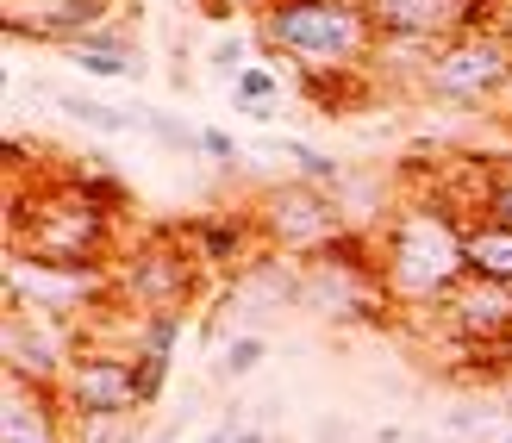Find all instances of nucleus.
<instances>
[{"label":"nucleus","mask_w":512,"mask_h":443,"mask_svg":"<svg viewBox=\"0 0 512 443\" xmlns=\"http://www.w3.org/2000/svg\"><path fill=\"white\" fill-rule=\"evenodd\" d=\"M0 443H69V406L57 387L0 369Z\"/></svg>","instance_id":"nucleus-10"},{"label":"nucleus","mask_w":512,"mask_h":443,"mask_svg":"<svg viewBox=\"0 0 512 443\" xmlns=\"http://www.w3.org/2000/svg\"><path fill=\"white\" fill-rule=\"evenodd\" d=\"M163 381H169V362H163V356H138V400H144V406L163 394Z\"/></svg>","instance_id":"nucleus-21"},{"label":"nucleus","mask_w":512,"mask_h":443,"mask_svg":"<svg viewBox=\"0 0 512 443\" xmlns=\"http://www.w3.org/2000/svg\"><path fill=\"white\" fill-rule=\"evenodd\" d=\"M57 107L75 119V125H88V132H100V138H125V132H138L144 119H132V113H119V107H107V100H88V94H75V88H44Z\"/></svg>","instance_id":"nucleus-16"},{"label":"nucleus","mask_w":512,"mask_h":443,"mask_svg":"<svg viewBox=\"0 0 512 443\" xmlns=\"http://www.w3.org/2000/svg\"><path fill=\"white\" fill-rule=\"evenodd\" d=\"M506 169H512V156H506Z\"/></svg>","instance_id":"nucleus-25"},{"label":"nucleus","mask_w":512,"mask_h":443,"mask_svg":"<svg viewBox=\"0 0 512 443\" xmlns=\"http://www.w3.org/2000/svg\"><path fill=\"white\" fill-rule=\"evenodd\" d=\"M13 38H38V44H82L100 32L113 13V0H0Z\"/></svg>","instance_id":"nucleus-12"},{"label":"nucleus","mask_w":512,"mask_h":443,"mask_svg":"<svg viewBox=\"0 0 512 443\" xmlns=\"http://www.w3.org/2000/svg\"><path fill=\"white\" fill-rule=\"evenodd\" d=\"M263 356H269V337H263V331H238L232 344H225L219 369H225V375L238 381V375H250V369H256V362H263Z\"/></svg>","instance_id":"nucleus-20"},{"label":"nucleus","mask_w":512,"mask_h":443,"mask_svg":"<svg viewBox=\"0 0 512 443\" xmlns=\"http://www.w3.org/2000/svg\"><path fill=\"white\" fill-rule=\"evenodd\" d=\"M7 250L13 263H38L50 275H94L113 256V206H100L75 175L38 181L32 194L7 181Z\"/></svg>","instance_id":"nucleus-1"},{"label":"nucleus","mask_w":512,"mask_h":443,"mask_svg":"<svg viewBox=\"0 0 512 443\" xmlns=\"http://www.w3.org/2000/svg\"><path fill=\"white\" fill-rule=\"evenodd\" d=\"M182 431H188V412H182V419H169V425H163L157 437H150V443H175V437H182Z\"/></svg>","instance_id":"nucleus-24"},{"label":"nucleus","mask_w":512,"mask_h":443,"mask_svg":"<svg viewBox=\"0 0 512 443\" xmlns=\"http://www.w3.org/2000/svg\"><path fill=\"white\" fill-rule=\"evenodd\" d=\"M194 263L188 244H144L138 256H125V294H132L144 312H182L194 294Z\"/></svg>","instance_id":"nucleus-11"},{"label":"nucleus","mask_w":512,"mask_h":443,"mask_svg":"<svg viewBox=\"0 0 512 443\" xmlns=\"http://www.w3.org/2000/svg\"><path fill=\"white\" fill-rule=\"evenodd\" d=\"M425 88L438 100H450V107L500 100L512 88V32L506 25H469V32H456L450 44L431 50Z\"/></svg>","instance_id":"nucleus-4"},{"label":"nucleus","mask_w":512,"mask_h":443,"mask_svg":"<svg viewBox=\"0 0 512 443\" xmlns=\"http://www.w3.org/2000/svg\"><path fill=\"white\" fill-rule=\"evenodd\" d=\"M463 219L450 200H406L400 213L375 231V263H381V288L388 306L400 312H431L456 294V281L469 275V250H463Z\"/></svg>","instance_id":"nucleus-2"},{"label":"nucleus","mask_w":512,"mask_h":443,"mask_svg":"<svg viewBox=\"0 0 512 443\" xmlns=\"http://www.w3.org/2000/svg\"><path fill=\"white\" fill-rule=\"evenodd\" d=\"M57 325H63V319H50V312L7 300V325H0V369H7V375H25V381H44V387H57L63 369L75 362Z\"/></svg>","instance_id":"nucleus-7"},{"label":"nucleus","mask_w":512,"mask_h":443,"mask_svg":"<svg viewBox=\"0 0 512 443\" xmlns=\"http://www.w3.org/2000/svg\"><path fill=\"white\" fill-rule=\"evenodd\" d=\"M438 312H444L450 337H456V344H469V350L512 344V288H506V281L463 275V281H456V294Z\"/></svg>","instance_id":"nucleus-9"},{"label":"nucleus","mask_w":512,"mask_h":443,"mask_svg":"<svg viewBox=\"0 0 512 443\" xmlns=\"http://www.w3.org/2000/svg\"><path fill=\"white\" fill-rule=\"evenodd\" d=\"M232 100H238V113H250V119H275V100H281V82H275V69H263V63H250L238 82H232Z\"/></svg>","instance_id":"nucleus-17"},{"label":"nucleus","mask_w":512,"mask_h":443,"mask_svg":"<svg viewBox=\"0 0 512 443\" xmlns=\"http://www.w3.org/2000/svg\"><path fill=\"white\" fill-rule=\"evenodd\" d=\"M57 394L69 406V419H113V425H125L144 406L138 400V356H113V350L75 356L63 369V381H57Z\"/></svg>","instance_id":"nucleus-6"},{"label":"nucleus","mask_w":512,"mask_h":443,"mask_svg":"<svg viewBox=\"0 0 512 443\" xmlns=\"http://www.w3.org/2000/svg\"><path fill=\"white\" fill-rule=\"evenodd\" d=\"M200 156H213V163H244L238 138H225L219 125H207V132H200Z\"/></svg>","instance_id":"nucleus-22"},{"label":"nucleus","mask_w":512,"mask_h":443,"mask_svg":"<svg viewBox=\"0 0 512 443\" xmlns=\"http://www.w3.org/2000/svg\"><path fill=\"white\" fill-rule=\"evenodd\" d=\"M250 219H256V231H263L275 250H288V256H319L331 238L350 231L338 194H325V188H313V181H300V175L275 181V188L250 206Z\"/></svg>","instance_id":"nucleus-5"},{"label":"nucleus","mask_w":512,"mask_h":443,"mask_svg":"<svg viewBox=\"0 0 512 443\" xmlns=\"http://www.w3.org/2000/svg\"><path fill=\"white\" fill-rule=\"evenodd\" d=\"M182 312H138V331H132V356H163L175 350V337H182Z\"/></svg>","instance_id":"nucleus-19"},{"label":"nucleus","mask_w":512,"mask_h":443,"mask_svg":"<svg viewBox=\"0 0 512 443\" xmlns=\"http://www.w3.org/2000/svg\"><path fill=\"white\" fill-rule=\"evenodd\" d=\"M375 38L394 44H450L456 32L481 25V0H363Z\"/></svg>","instance_id":"nucleus-8"},{"label":"nucleus","mask_w":512,"mask_h":443,"mask_svg":"<svg viewBox=\"0 0 512 443\" xmlns=\"http://www.w3.org/2000/svg\"><path fill=\"white\" fill-rule=\"evenodd\" d=\"M500 443H512V437H500Z\"/></svg>","instance_id":"nucleus-26"},{"label":"nucleus","mask_w":512,"mask_h":443,"mask_svg":"<svg viewBox=\"0 0 512 443\" xmlns=\"http://www.w3.org/2000/svg\"><path fill=\"white\" fill-rule=\"evenodd\" d=\"M250 231H256V219H194L188 225V238H194V250H200V263H238V256L250 250Z\"/></svg>","instance_id":"nucleus-15"},{"label":"nucleus","mask_w":512,"mask_h":443,"mask_svg":"<svg viewBox=\"0 0 512 443\" xmlns=\"http://www.w3.org/2000/svg\"><path fill=\"white\" fill-rule=\"evenodd\" d=\"M244 50H250V44H244V38H225V44H219V50H213V69H219V75H225V82H238V75H244V69H250V63H244Z\"/></svg>","instance_id":"nucleus-23"},{"label":"nucleus","mask_w":512,"mask_h":443,"mask_svg":"<svg viewBox=\"0 0 512 443\" xmlns=\"http://www.w3.org/2000/svg\"><path fill=\"white\" fill-rule=\"evenodd\" d=\"M463 250H469V275H488V281H506L512 288V225L469 219Z\"/></svg>","instance_id":"nucleus-14"},{"label":"nucleus","mask_w":512,"mask_h":443,"mask_svg":"<svg viewBox=\"0 0 512 443\" xmlns=\"http://www.w3.org/2000/svg\"><path fill=\"white\" fill-rule=\"evenodd\" d=\"M69 63L88 69V75H125V82H138L144 75V57L125 25H100V32H88L82 44H69Z\"/></svg>","instance_id":"nucleus-13"},{"label":"nucleus","mask_w":512,"mask_h":443,"mask_svg":"<svg viewBox=\"0 0 512 443\" xmlns=\"http://www.w3.org/2000/svg\"><path fill=\"white\" fill-rule=\"evenodd\" d=\"M256 44L306 75H356L375 57V25L363 0H250Z\"/></svg>","instance_id":"nucleus-3"},{"label":"nucleus","mask_w":512,"mask_h":443,"mask_svg":"<svg viewBox=\"0 0 512 443\" xmlns=\"http://www.w3.org/2000/svg\"><path fill=\"white\" fill-rule=\"evenodd\" d=\"M281 156L294 163V175L300 181H313V188H344V169H338V156H325V150H313V144H300V138H288V144H275Z\"/></svg>","instance_id":"nucleus-18"}]
</instances>
